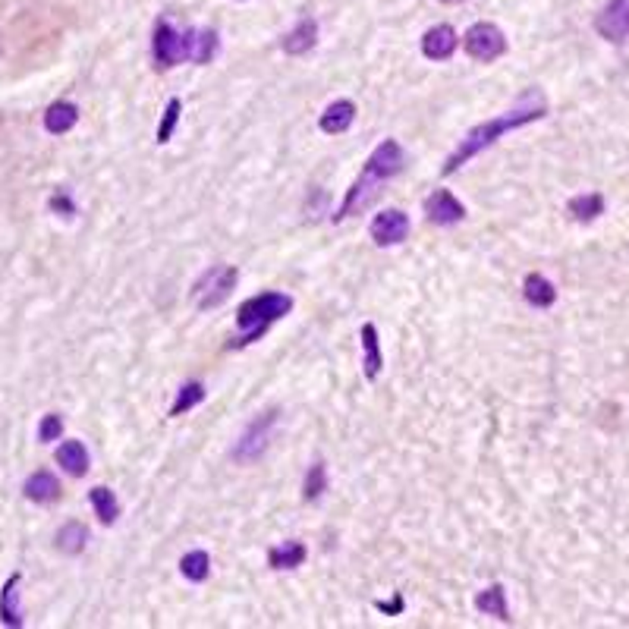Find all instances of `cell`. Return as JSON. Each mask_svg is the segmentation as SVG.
<instances>
[{"mask_svg": "<svg viewBox=\"0 0 629 629\" xmlns=\"http://www.w3.org/2000/svg\"><path fill=\"white\" fill-rule=\"evenodd\" d=\"M544 113H548V101H544V94L538 92V88H529V92L519 94V101L510 107L507 113H500V117L488 120V123H479L472 126V130L466 132V139H460V145L454 148V155L447 157V164H444V174H456V170L463 167L466 161H472L479 151H485L488 145L498 142L504 132L510 130H519V126H529L535 123V120H542Z\"/></svg>", "mask_w": 629, "mask_h": 629, "instance_id": "cell-1", "label": "cell"}, {"mask_svg": "<svg viewBox=\"0 0 629 629\" xmlns=\"http://www.w3.org/2000/svg\"><path fill=\"white\" fill-rule=\"evenodd\" d=\"M406 157H403V148H400V142H393V139H384V142L378 145V148L372 151V157L365 161V170L359 174V180L349 186L346 199H343V205L337 208L334 220L340 224V220H346L349 214H359L362 208L368 205V202L378 195V189L384 186L387 180H393V176L403 170Z\"/></svg>", "mask_w": 629, "mask_h": 629, "instance_id": "cell-2", "label": "cell"}, {"mask_svg": "<svg viewBox=\"0 0 629 629\" xmlns=\"http://www.w3.org/2000/svg\"><path fill=\"white\" fill-rule=\"evenodd\" d=\"M293 309V300L283 293H258L252 300H246L237 312V324H239V340L230 343V349H239V346H249L252 340L265 334L274 321H281L283 315H290Z\"/></svg>", "mask_w": 629, "mask_h": 629, "instance_id": "cell-3", "label": "cell"}, {"mask_svg": "<svg viewBox=\"0 0 629 629\" xmlns=\"http://www.w3.org/2000/svg\"><path fill=\"white\" fill-rule=\"evenodd\" d=\"M237 281H239V271L233 268V265H214V268H208L193 287L195 309H202V312H205V309H218L220 302L230 300Z\"/></svg>", "mask_w": 629, "mask_h": 629, "instance_id": "cell-4", "label": "cell"}, {"mask_svg": "<svg viewBox=\"0 0 629 629\" xmlns=\"http://www.w3.org/2000/svg\"><path fill=\"white\" fill-rule=\"evenodd\" d=\"M151 54L157 69H174L176 63L189 60V31H176L167 19H161L151 38Z\"/></svg>", "mask_w": 629, "mask_h": 629, "instance_id": "cell-5", "label": "cell"}, {"mask_svg": "<svg viewBox=\"0 0 629 629\" xmlns=\"http://www.w3.org/2000/svg\"><path fill=\"white\" fill-rule=\"evenodd\" d=\"M274 425H277V409H268V412H262V416L252 418V422L246 425L243 435H239L237 447H233V460H237V463H256L258 456L268 450V441H271Z\"/></svg>", "mask_w": 629, "mask_h": 629, "instance_id": "cell-6", "label": "cell"}, {"mask_svg": "<svg viewBox=\"0 0 629 629\" xmlns=\"http://www.w3.org/2000/svg\"><path fill=\"white\" fill-rule=\"evenodd\" d=\"M463 48H466V54L472 57V60L491 63L507 54V38L494 22H475L472 29L463 35Z\"/></svg>", "mask_w": 629, "mask_h": 629, "instance_id": "cell-7", "label": "cell"}, {"mask_svg": "<svg viewBox=\"0 0 629 629\" xmlns=\"http://www.w3.org/2000/svg\"><path fill=\"white\" fill-rule=\"evenodd\" d=\"M595 29H598L601 38L620 44L629 38V0H611L605 10L595 19Z\"/></svg>", "mask_w": 629, "mask_h": 629, "instance_id": "cell-8", "label": "cell"}, {"mask_svg": "<svg viewBox=\"0 0 629 629\" xmlns=\"http://www.w3.org/2000/svg\"><path fill=\"white\" fill-rule=\"evenodd\" d=\"M425 214H428L431 224L450 227V224H460V220L466 218V208L460 205V199H456L454 193H447V189H435V193L425 199Z\"/></svg>", "mask_w": 629, "mask_h": 629, "instance_id": "cell-9", "label": "cell"}, {"mask_svg": "<svg viewBox=\"0 0 629 629\" xmlns=\"http://www.w3.org/2000/svg\"><path fill=\"white\" fill-rule=\"evenodd\" d=\"M409 237V218L397 208H387L372 220V239L378 246H397Z\"/></svg>", "mask_w": 629, "mask_h": 629, "instance_id": "cell-10", "label": "cell"}, {"mask_svg": "<svg viewBox=\"0 0 629 629\" xmlns=\"http://www.w3.org/2000/svg\"><path fill=\"white\" fill-rule=\"evenodd\" d=\"M456 31L450 29V25H435V29L425 31L422 38V54L428 57V60H450L456 50Z\"/></svg>", "mask_w": 629, "mask_h": 629, "instance_id": "cell-11", "label": "cell"}, {"mask_svg": "<svg viewBox=\"0 0 629 629\" xmlns=\"http://www.w3.org/2000/svg\"><path fill=\"white\" fill-rule=\"evenodd\" d=\"M19 582H22V573H13L0 589V624L10 629H19L25 624L22 607H19Z\"/></svg>", "mask_w": 629, "mask_h": 629, "instance_id": "cell-12", "label": "cell"}, {"mask_svg": "<svg viewBox=\"0 0 629 629\" xmlns=\"http://www.w3.org/2000/svg\"><path fill=\"white\" fill-rule=\"evenodd\" d=\"M22 494L31 504H54V500L60 498V481H57V475H50L48 469H41V472H31L29 479H25Z\"/></svg>", "mask_w": 629, "mask_h": 629, "instance_id": "cell-13", "label": "cell"}, {"mask_svg": "<svg viewBox=\"0 0 629 629\" xmlns=\"http://www.w3.org/2000/svg\"><path fill=\"white\" fill-rule=\"evenodd\" d=\"M76 123H79V107H76L73 101H54V104L44 111V130H48L50 136H63V132H69Z\"/></svg>", "mask_w": 629, "mask_h": 629, "instance_id": "cell-14", "label": "cell"}, {"mask_svg": "<svg viewBox=\"0 0 629 629\" xmlns=\"http://www.w3.org/2000/svg\"><path fill=\"white\" fill-rule=\"evenodd\" d=\"M57 466H60L67 475H73V479H82V475L88 472L85 444H82V441H63L60 447H57Z\"/></svg>", "mask_w": 629, "mask_h": 629, "instance_id": "cell-15", "label": "cell"}, {"mask_svg": "<svg viewBox=\"0 0 629 629\" xmlns=\"http://www.w3.org/2000/svg\"><path fill=\"white\" fill-rule=\"evenodd\" d=\"M355 120V104L353 101H334V104L328 107V111L321 113V132H328V136H340V132H346L349 126H353Z\"/></svg>", "mask_w": 629, "mask_h": 629, "instance_id": "cell-16", "label": "cell"}, {"mask_svg": "<svg viewBox=\"0 0 629 629\" xmlns=\"http://www.w3.org/2000/svg\"><path fill=\"white\" fill-rule=\"evenodd\" d=\"M315 41H318V22H315V19H300V22H296V29L283 38V50H287V54H293V57H300V54H309V50L315 48Z\"/></svg>", "mask_w": 629, "mask_h": 629, "instance_id": "cell-17", "label": "cell"}, {"mask_svg": "<svg viewBox=\"0 0 629 629\" xmlns=\"http://www.w3.org/2000/svg\"><path fill=\"white\" fill-rule=\"evenodd\" d=\"M362 353H365V359H362V368H365V378L374 381V378L381 374V365H384V359H381L378 328H374V324H362Z\"/></svg>", "mask_w": 629, "mask_h": 629, "instance_id": "cell-18", "label": "cell"}, {"mask_svg": "<svg viewBox=\"0 0 629 629\" xmlns=\"http://www.w3.org/2000/svg\"><path fill=\"white\" fill-rule=\"evenodd\" d=\"M523 296H526V302H529V306H535V309H551L557 302L554 283H551L548 277H542V274H529V277H526Z\"/></svg>", "mask_w": 629, "mask_h": 629, "instance_id": "cell-19", "label": "cell"}, {"mask_svg": "<svg viewBox=\"0 0 629 629\" xmlns=\"http://www.w3.org/2000/svg\"><path fill=\"white\" fill-rule=\"evenodd\" d=\"M189 31V60L193 63H208L218 54V35L211 29H186Z\"/></svg>", "mask_w": 629, "mask_h": 629, "instance_id": "cell-20", "label": "cell"}, {"mask_svg": "<svg viewBox=\"0 0 629 629\" xmlns=\"http://www.w3.org/2000/svg\"><path fill=\"white\" fill-rule=\"evenodd\" d=\"M475 607L488 617H498L500 624H510V611H507V592L504 586H491L485 592L475 595Z\"/></svg>", "mask_w": 629, "mask_h": 629, "instance_id": "cell-21", "label": "cell"}, {"mask_svg": "<svg viewBox=\"0 0 629 629\" xmlns=\"http://www.w3.org/2000/svg\"><path fill=\"white\" fill-rule=\"evenodd\" d=\"M88 500H92V507H94V517L104 526H113L120 519V500L111 488H104V485L92 488V491H88Z\"/></svg>", "mask_w": 629, "mask_h": 629, "instance_id": "cell-22", "label": "cell"}, {"mask_svg": "<svg viewBox=\"0 0 629 629\" xmlns=\"http://www.w3.org/2000/svg\"><path fill=\"white\" fill-rule=\"evenodd\" d=\"M567 211L573 214V220H580V224H589V220L601 218L605 214V195L598 193H586V195H573L567 205Z\"/></svg>", "mask_w": 629, "mask_h": 629, "instance_id": "cell-23", "label": "cell"}, {"mask_svg": "<svg viewBox=\"0 0 629 629\" xmlns=\"http://www.w3.org/2000/svg\"><path fill=\"white\" fill-rule=\"evenodd\" d=\"M302 561H306V544L300 542H283L268 551L271 570H296L302 567Z\"/></svg>", "mask_w": 629, "mask_h": 629, "instance_id": "cell-24", "label": "cell"}, {"mask_svg": "<svg viewBox=\"0 0 629 629\" xmlns=\"http://www.w3.org/2000/svg\"><path fill=\"white\" fill-rule=\"evenodd\" d=\"M85 542H88V529L82 523L60 526V532H57V538H54L57 551H63V554H69V557L82 554V551H85Z\"/></svg>", "mask_w": 629, "mask_h": 629, "instance_id": "cell-25", "label": "cell"}, {"mask_svg": "<svg viewBox=\"0 0 629 629\" xmlns=\"http://www.w3.org/2000/svg\"><path fill=\"white\" fill-rule=\"evenodd\" d=\"M180 573L186 576L189 582H205L208 573H211V557L205 551H189L180 561Z\"/></svg>", "mask_w": 629, "mask_h": 629, "instance_id": "cell-26", "label": "cell"}, {"mask_svg": "<svg viewBox=\"0 0 629 629\" xmlns=\"http://www.w3.org/2000/svg\"><path fill=\"white\" fill-rule=\"evenodd\" d=\"M202 400H205V387H202L199 381H189V384H183L180 393H176L174 406H170V416H183V412H189L193 406H199Z\"/></svg>", "mask_w": 629, "mask_h": 629, "instance_id": "cell-27", "label": "cell"}, {"mask_svg": "<svg viewBox=\"0 0 629 629\" xmlns=\"http://www.w3.org/2000/svg\"><path fill=\"white\" fill-rule=\"evenodd\" d=\"M324 491H328V469H324V463H315V466H309L306 485H302V498L318 500Z\"/></svg>", "mask_w": 629, "mask_h": 629, "instance_id": "cell-28", "label": "cell"}, {"mask_svg": "<svg viewBox=\"0 0 629 629\" xmlns=\"http://www.w3.org/2000/svg\"><path fill=\"white\" fill-rule=\"evenodd\" d=\"M180 111H183V101L180 98H170L167 101V111H164V120L161 126H157V142H170V136H174L176 123H180Z\"/></svg>", "mask_w": 629, "mask_h": 629, "instance_id": "cell-29", "label": "cell"}, {"mask_svg": "<svg viewBox=\"0 0 629 629\" xmlns=\"http://www.w3.org/2000/svg\"><path fill=\"white\" fill-rule=\"evenodd\" d=\"M60 435H63V418L57 416V412H48V416H41V422H38V441L50 444V441H57Z\"/></svg>", "mask_w": 629, "mask_h": 629, "instance_id": "cell-30", "label": "cell"}, {"mask_svg": "<svg viewBox=\"0 0 629 629\" xmlns=\"http://www.w3.org/2000/svg\"><path fill=\"white\" fill-rule=\"evenodd\" d=\"M50 211L63 214V218H73L76 205H73V199H69L67 193H57V195H50Z\"/></svg>", "mask_w": 629, "mask_h": 629, "instance_id": "cell-31", "label": "cell"}, {"mask_svg": "<svg viewBox=\"0 0 629 629\" xmlns=\"http://www.w3.org/2000/svg\"><path fill=\"white\" fill-rule=\"evenodd\" d=\"M378 611H384V614H400V611H403V595H393L391 605H384V601H378Z\"/></svg>", "mask_w": 629, "mask_h": 629, "instance_id": "cell-32", "label": "cell"}, {"mask_svg": "<svg viewBox=\"0 0 629 629\" xmlns=\"http://www.w3.org/2000/svg\"><path fill=\"white\" fill-rule=\"evenodd\" d=\"M441 4H463V0H441Z\"/></svg>", "mask_w": 629, "mask_h": 629, "instance_id": "cell-33", "label": "cell"}]
</instances>
